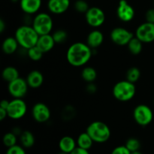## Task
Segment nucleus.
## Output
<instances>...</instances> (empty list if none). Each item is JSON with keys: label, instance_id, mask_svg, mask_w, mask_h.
<instances>
[{"label": "nucleus", "instance_id": "obj_20", "mask_svg": "<svg viewBox=\"0 0 154 154\" xmlns=\"http://www.w3.org/2000/svg\"><path fill=\"white\" fill-rule=\"evenodd\" d=\"M20 45L18 44L15 37H7L3 41L2 45V49L3 53L6 55H12L19 48Z\"/></svg>", "mask_w": 154, "mask_h": 154}, {"label": "nucleus", "instance_id": "obj_11", "mask_svg": "<svg viewBox=\"0 0 154 154\" xmlns=\"http://www.w3.org/2000/svg\"><path fill=\"white\" fill-rule=\"evenodd\" d=\"M135 36L144 44L152 43L154 42V23L146 21L137 27Z\"/></svg>", "mask_w": 154, "mask_h": 154}, {"label": "nucleus", "instance_id": "obj_42", "mask_svg": "<svg viewBox=\"0 0 154 154\" xmlns=\"http://www.w3.org/2000/svg\"><path fill=\"white\" fill-rule=\"evenodd\" d=\"M131 154H144L143 153H141V151H139V150H138V151H135V152H132Z\"/></svg>", "mask_w": 154, "mask_h": 154}, {"label": "nucleus", "instance_id": "obj_3", "mask_svg": "<svg viewBox=\"0 0 154 154\" xmlns=\"http://www.w3.org/2000/svg\"><path fill=\"white\" fill-rule=\"evenodd\" d=\"M114 97L122 102H127L132 100L136 93V87L134 83L127 80L118 81L112 89Z\"/></svg>", "mask_w": 154, "mask_h": 154}, {"label": "nucleus", "instance_id": "obj_1", "mask_svg": "<svg viewBox=\"0 0 154 154\" xmlns=\"http://www.w3.org/2000/svg\"><path fill=\"white\" fill-rule=\"evenodd\" d=\"M93 55V50L87 43L81 42L72 44L66 51V60L73 67H83L90 62Z\"/></svg>", "mask_w": 154, "mask_h": 154}, {"label": "nucleus", "instance_id": "obj_44", "mask_svg": "<svg viewBox=\"0 0 154 154\" xmlns=\"http://www.w3.org/2000/svg\"><path fill=\"white\" fill-rule=\"evenodd\" d=\"M11 1H13V2H18V1H20V0H11Z\"/></svg>", "mask_w": 154, "mask_h": 154}, {"label": "nucleus", "instance_id": "obj_30", "mask_svg": "<svg viewBox=\"0 0 154 154\" xmlns=\"http://www.w3.org/2000/svg\"><path fill=\"white\" fill-rule=\"evenodd\" d=\"M125 146L129 149L131 153H132V152L138 151V150H140V148H141V142H140L138 138H130L126 141Z\"/></svg>", "mask_w": 154, "mask_h": 154}, {"label": "nucleus", "instance_id": "obj_14", "mask_svg": "<svg viewBox=\"0 0 154 154\" xmlns=\"http://www.w3.org/2000/svg\"><path fill=\"white\" fill-rule=\"evenodd\" d=\"M48 11L56 15L63 14L66 12L70 6V0H48Z\"/></svg>", "mask_w": 154, "mask_h": 154}, {"label": "nucleus", "instance_id": "obj_24", "mask_svg": "<svg viewBox=\"0 0 154 154\" xmlns=\"http://www.w3.org/2000/svg\"><path fill=\"white\" fill-rule=\"evenodd\" d=\"M81 78L87 83L94 82L97 78V72L91 66H85L81 71Z\"/></svg>", "mask_w": 154, "mask_h": 154}, {"label": "nucleus", "instance_id": "obj_28", "mask_svg": "<svg viewBox=\"0 0 154 154\" xmlns=\"http://www.w3.org/2000/svg\"><path fill=\"white\" fill-rule=\"evenodd\" d=\"M2 142L3 144H4L7 148L13 147V146L16 145L17 144V136L12 132H7V133L5 134L4 136H3Z\"/></svg>", "mask_w": 154, "mask_h": 154}, {"label": "nucleus", "instance_id": "obj_21", "mask_svg": "<svg viewBox=\"0 0 154 154\" xmlns=\"http://www.w3.org/2000/svg\"><path fill=\"white\" fill-rule=\"evenodd\" d=\"M77 145L78 147H81L83 149H86V150H90L92 148L93 145V140L92 139L91 137L90 136L87 132H82L78 135V138L76 140Z\"/></svg>", "mask_w": 154, "mask_h": 154}, {"label": "nucleus", "instance_id": "obj_17", "mask_svg": "<svg viewBox=\"0 0 154 154\" xmlns=\"http://www.w3.org/2000/svg\"><path fill=\"white\" fill-rule=\"evenodd\" d=\"M29 87L32 89H38L42 86L45 81V78L42 74L38 70H32L28 74L26 78Z\"/></svg>", "mask_w": 154, "mask_h": 154}, {"label": "nucleus", "instance_id": "obj_33", "mask_svg": "<svg viewBox=\"0 0 154 154\" xmlns=\"http://www.w3.org/2000/svg\"><path fill=\"white\" fill-rule=\"evenodd\" d=\"M5 154H26L25 148L22 145H16L8 147L6 150Z\"/></svg>", "mask_w": 154, "mask_h": 154}, {"label": "nucleus", "instance_id": "obj_27", "mask_svg": "<svg viewBox=\"0 0 154 154\" xmlns=\"http://www.w3.org/2000/svg\"><path fill=\"white\" fill-rule=\"evenodd\" d=\"M141 78V71L137 67H131L126 74V80L132 83H136Z\"/></svg>", "mask_w": 154, "mask_h": 154}, {"label": "nucleus", "instance_id": "obj_18", "mask_svg": "<svg viewBox=\"0 0 154 154\" xmlns=\"http://www.w3.org/2000/svg\"><path fill=\"white\" fill-rule=\"evenodd\" d=\"M55 45L56 42L53 38L52 34H48L39 35L36 46L40 48L44 54H46L52 51Z\"/></svg>", "mask_w": 154, "mask_h": 154}, {"label": "nucleus", "instance_id": "obj_7", "mask_svg": "<svg viewBox=\"0 0 154 154\" xmlns=\"http://www.w3.org/2000/svg\"><path fill=\"white\" fill-rule=\"evenodd\" d=\"M8 115L11 120H18L25 117L27 113V105L23 99H14L10 101L7 108Z\"/></svg>", "mask_w": 154, "mask_h": 154}, {"label": "nucleus", "instance_id": "obj_15", "mask_svg": "<svg viewBox=\"0 0 154 154\" xmlns=\"http://www.w3.org/2000/svg\"><path fill=\"white\" fill-rule=\"evenodd\" d=\"M42 5V0H20V7L22 11L27 15L38 13Z\"/></svg>", "mask_w": 154, "mask_h": 154}, {"label": "nucleus", "instance_id": "obj_40", "mask_svg": "<svg viewBox=\"0 0 154 154\" xmlns=\"http://www.w3.org/2000/svg\"><path fill=\"white\" fill-rule=\"evenodd\" d=\"M6 29V23L3 19H0V32L3 33Z\"/></svg>", "mask_w": 154, "mask_h": 154}, {"label": "nucleus", "instance_id": "obj_39", "mask_svg": "<svg viewBox=\"0 0 154 154\" xmlns=\"http://www.w3.org/2000/svg\"><path fill=\"white\" fill-rule=\"evenodd\" d=\"M9 103H10V101H8V99H3V100H2L1 103H0V108L7 110Z\"/></svg>", "mask_w": 154, "mask_h": 154}, {"label": "nucleus", "instance_id": "obj_35", "mask_svg": "<svg viewBox=\"0 0 154 154\" xmlns=\"http://www.w3.org/2000/svg\"><path fill=\"white\" fill-rule=\"evenodd\" d=\"M86 91L89 94H94L97 91V86L94 84V82L88 83L87 87H86Z\"/></svg>", "mask_w": 154, "mask_h": 154}, {"label": "nucleus", "instance_id": "obj_13", "mask_svg": "<svg viewBox=\"0 0 154 154\" xmlns=\"http://www.w3.org/2000/svg\"><path fill=\"white\" fill-rule=\"evenodd\" d=\"M135 11L134 8L126 0H120L117 8V16L122 22L128 23L134 19Z\"/></svg>", "mask_w": 154, "mask_h": 154}, {"label": "nucleus", "instance_id": "obj_41", "mask_svg": "<svg viewBox=\"0 0 154 154\" xmlns=\"http://www.w3.org/2000/svg\"><path fill=\"white\" fill-rule=\"evenodd\" d=\"M11 132H14V133L17 136H20V135H21V133H22L23 131L21 130V129L20 127H14V128H13V129H12Z\"/></svg>", "mask_w": 154, "mask_h": 154}, {"label": "nucleus", "instance_id": "obj_16", "mask_svg": "<svg viewBox=\"0 0 154 154\" xmlns=\"http://www.w3.org/2000/svg\"><path fill=\"white\" fill-rule=\"evenodd\" d=\"M104 39L105 37L103 32L97 29H95L90 31L87 35L86 43L93 50H96L103 44Z\"/></svg>", "mask_w": 154, "mask_h": 154}, {"label": "nucleus", "instance_id": "obj_22", "mask_svg": "<svg viewBox=\"0 0 154 154\" xmlns=\"http://www.w3.org/2000/svg\"><path fill=\"white\" fill-rule=\"evenodd\" d=\"M20 141L24 148H31L34 146L35 138L32 132L29 130H25L23 131L20 135Z\"/></svg>", "mask_w": 154, "mask_h": 154}, {"label": "nucleus", "instance_id": "obj_38", "mask_svg": "<svg viewBox=\"0 0 154 154\" xmlns=\"http://www.w3.org/2000/svg\"><path fill=\"white\" fill-rule=\"evenodd\" d=\"M7 117H8L7 110L4 109V108H0V120H1V121H2V120H5Z\"/></svg>", "mask_w": 154, "mask_h": 154}, {"label": "nucleus", "instance_id": "obj_29", "mask_svg": "<svg viewBox=\"0 0 154 154\" xmlns=\"http://www.w3.org/2000/svg\"><path fill=\"white\" fill-rule=\"evenodd\" d=\"M52 36L56 44H63L68 39V32L63 29H59L52 33Z\"/></svg>", "mask_w": 154, "mask_h": 154}, {"label": "nucleus", "instance_id": "obj_12", "mask_svg": "<svg viewBox=\"0 0 154 154\" xmlns=\"http://www.w3.org/2000/svg\"><path fill=\"white\" fill-rule=\"evenodd\" d=\"M32 116L35 122L45 123L51 119V111L49 107L43 102H38L32 108Z\"/></svg>", "mask_w": 154, "mask_h": 154}, {"label": "nucleus", "instance_id": "obj_37", "mask_svg": "<svg viewBox=\"0 0 154 154\" xmlns=\"http://www.w3.org/2000/svg\"><path fill=\"white\" fill-rule=\"evenodd\" d=\"M70 154H90L88 150H86V149H83L81 147H77Z\"/></svg>", "mask_w": 154, "mask_h": 154}, {"label": "nucleus", "instance_id": "obj_46", "mask_svg": "<svg viewBox=\"0 0 154 154\" xmlns=\"http://www.w3.org/2000/svg\"><path fill=\"white\" fill-rule=\"evenodd\" d=\"M153 8H154V3H153Z\"/></svg>", "mask_w": 154, "mask_h": 154}, {"label": "nucleus", "instance_id": "obj_45", "mask_svg": "<svg viewBox=\"0 0 154 154\" xmlns=\"http://www.w3.org/2000/svg\"><path fill=\"white\" fill-rule=\"evenodd\" d=\"M153 105H154V99H153Z\"/></svg>", "mask_w": 154, "mask_h": 154}, {"label": "nucleus", "instance_id": "obj_26", "mask_svg": "<svg viewBox=\"0 0 154 154\" xmlns=\"http://www.w3.org/2000/svg\"><path fill=\"white\" fill-rule=\"evenodd\" d=\"M44 53L42 52L40 48L37 46H34L29 49L26 50V55L29 58L34 62L40 61L44 56Z\"/></svg>", "mask_w": 154, "mask_h": 154}, {"label": "nucleus", "instance_id": "obj_2", "mask_svg": "<svg viewBox=\"0 0 154 154\" xmlns=\"http://www.w3.org/2000/svg\"><path fill=\"white\" fill-rule=\"evenodd\" d=\"M20 47L24 50H28L32 47L36 46L39 35L35 30L32 25H22L18 27L14 33Z\"/></svg>", "mask_w": 154, "mask_h": 154}, {"label": "nucleus", "instance_id": "obj_19", "mask_svg": "<svg viewBox=\"0 0 154 154\" xmlns=\"http://www.w3.org/2000/svg\"><path fill=\"white\" fill-rule=\"evenodd\" d=\"M77 147V141L69 135L63 136L59 141V148L62 152L70 154Z\"/></svg>", "mask_w": 154, "mask_h": 154}, {"label": "nucleus", "instance_id": "obj_5", "mask_svg": "<svg viewBox=\"0 0 154 154\" xmlns=\"http://www.w3.org/2000/svg\"><path fill=\"white\" fill-rule=\"evenodd\" d=\"M32 26L39 35L51 34L54 29V20L48 13L40 12L33 17Z\"/></svg>", "mask_w": 154, "mask_h": 154}, {"label": "nucleus", "instance_id": "obj_23", "mask_svg": "<svg viewBox=\"0 0 154 154\" xmlns=\"http://www.w3.org/2000/svg\"><path fill=\"white\" fill-rule=\"evenodd\" d=\"M2 77L5 81L10 83L19 78V71L14 66H7L2 70Z\"/></svg>", "mask_w": 154, "mask_h": 154}, {"label": "nucleus", "instance_id": "obj_43", "mask_svg": "<svg viewBox=\"0 0 154 154\" xmlns=\"http://www.w3.org/2000/svg\"><path fill=\"white\" fill-rule=\"evenodd\" d=\"M58 154H69V153H65V152H62V151H60V153H59Z\"/></svg>", "mask_w": 154, "mask_h": 154}, {"label": "nucleus", "instance_id": "obj_25", "mask_svg": "<svg viewBox=\"0 0 154 154\" xmlns=\"http://www.w3.org/2000/svg\"><path fill=\"white\" fill-rule=\"evenodd\" d=\"M143 42L135 36L127 45L128 50L132 55H139L143 50Z\"/></svg>", "mask_w": 154, "mask_h": 154}, {"label": "nucleus", "instance_id": "obj_6", "mask_svg": "<svg viewBox=\"0 0 154 154\" xmlns=\"http://www.w3.org/2000/svg\"><path fill=\"white\" fill-rule=\"evenodd\" d=\"M133 118L135 123L141 126H147L153 120V112L148 105L141 104L134 108Z\"/></svg>", "mask_w": 154, "mask_h": 154}, {"label": "nucleus", "instance_id": "obj_9", "mask_svg": "<svg viewBox=\"0 0 154 154\" xmlns=\"http://www.w3.org/2000/svg\"><path fill=\"white\" fill-rule=\"evenodd\" d=\"M87 23L93 28L97 29L102 26L105 22V14L99 7H90L85 14Z\"/></svg>", "mask_w": 154, "mask_h": 154}, {"label": "nucleus", "instance_id": "obj_31", "mask_svg": "<svg viewBox=\"0 0 154 154\" xmlns=\"http://www.w3.org/2000/svg\"><path fill=\"white\" fill-rule=\"evenodd\" d=\"M75 114H76V111H75V108L72 105H68L65 107L64 109L63 110L61 116L63 120L69 121L75 117Z\"/></svg>", "mask_w": 154, "mask_h": 154}, {"label": "nucleus", "instance_id": "obj_4", "mask_svg": "<svg viewBox=\"0 0 154 154\" xmlns=\"http://www.w3.org/2000/svg\"><path fill=\"white\" fill-rule=\"evenodd\" d=\"M86 132L90 135L93 141L98 144L107 142L111 135L109 126L102 121L92 122L87 126Z\"/></svg>", "mask_w": 154, "mask_h": 154}, {"label": "nucleus", "instance_id": "obj_8", "mask_svg": "<svg viewBox=\"0 0 154 154\" xmlns=\"http://www.w3.org/2000/svg\"><path fill=\"white\" fill-rule=\"evenodd\" d=\"M135 37V34L125 27H115L110 33L111 42L118 46H127L129 42Z\"/></svg>", "mask_w": 154, "mask_h": 154}, {"label": "nucleus", "instance_id": "obj_10", "mask_svg": "<svg viewBox=\"0 0 154 154\" xmlns=\"http://www.w3.org/2000/svg\"><path fill=\"white\" fill-rule=\"evenodd\" d=\"M29 87L26 80L19 77L14 81L8 83V91L14 99H23L28 93Z\"/></svg>", "mask_w": 154, "mask_h": 154}, {"label": "nucleus", "instance_id": "obj_32", "mask_svg": "<svg viewBox=\"0 0 154 154\" xmlns=\"http://www.w3.org/2000/svg\"><path fill=\"white\" fill-rule=\"evenodd\" d=\"M75 11L80 14H86V12L89 10L90 6L85 0H77L74 5Z\"/></svg>", "mask_w": 154, "mask_h": 154}, {"label": "nucleus", "instance_id": "obj_34", "mask_svg": "<svg viewBox=\"0 0 154 154\" xmlns=\"http://www.w3.org/2000/svg\"><path fill=\"white\" fill-rule=\"evenodd\" d=\"M130 151L129 150V149L126 147L125 145H120L117 146L115 148L113 149V150L111 151V154H131Z\"/></svg>", "mask_w": 154, "mask_h": 154}, {"label": "nucleus", "instance_id": "obj_36", "mask_svg": "<svg viewBox=\"0 0 154 154\" xmlns=\"http://www.w3.org/2000/svg\"><path fill=\"white\" fill-rule=\"evenodd\" d=\"M145 19L147 22L154 23V8L147 11L145 14Z\"/></svg>", "mask_w": 154, "mask_h": 154}]
</instances>
